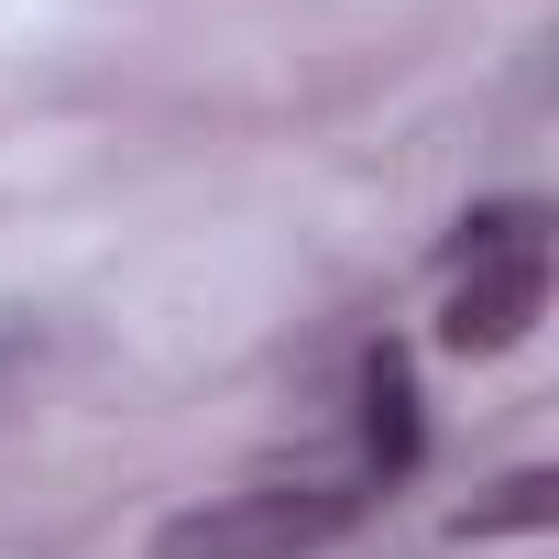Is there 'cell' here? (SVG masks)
<instances>
[{"label": "cell", "mask_w": 559, "mask_h": 559, "mask_svg": "<svg viewBox=\"0 0 559 559\" xmlns=\"http://www.w3.org/2000/svg\"><path fill=\"white\" fill-rule=\"evenodd\" d=\"M526 241H548V209L537 198H504V209H472L450 230V263H493V252H526Z\"/></svg>", "instance_id": "5"}, {"label": "cell", "mask_w": 559, "mask_h": 559, "mask_svg": "<svg viewBox=\"0 0 559 559\" xmlns=\"http://www.w3.org/2000/svg\"><path fill=\"white\" fill-rule=\"evenodd\" d=\"M417 450H428L417 373H406V352L384 341V352L362 362V472H373V483H406V472H417Z\"/></svg>", "instance_id": "3"}, {"label": "cell", "mask_w": 559, "mask_h": 559, "mask_svg": "<svg viewBox=\"0 0 559 559\" xmlns=\"http://www.w3.org/2000/svg\"><path fill=\"white\" fill-rule=\"evenodd\" d=\"M537 526H559V472H504L483 504L450 515V537H537Z\"/></svg>", "instance_id": "4"}, {"label": "cell", "mask_w": 559, "mask_h": 559, "mask_svg": "<svg viewBox=\"0 0 559 559\" xmlns=\"http://www.w3.org/2000/svg\"><path fill=\"white\" fill-rule=\"evenodd\" d=\"M362 526L352 483H252L219 504H187L154 526V559H319Z\"/></svg>", "instance_id": "1"}, {"label": "cell", "mask_w": 559, "mask_h": 559, "mask_svg": "<svg viewBox=\"0 0 559 559\" xmlns=\"http://www.w3.org/2000/svg\"><path fill=\"white\" fill-rule=\"evenodd\" d=\"M548 319V241H526V252H493V263H461V286H450V308H439V352H515L526 330Z\"/></svg>", "instance_id": "2"}]
</instances>
